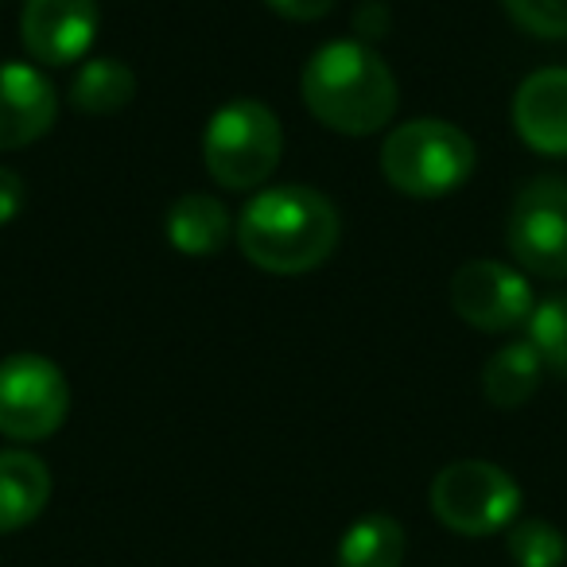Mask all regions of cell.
<instances>
[{
  "instance_id": "cell-6",
  "label": "cell",
  "mask_w": 567,
  "mask_h": 567,
  "mask_svg": "<svg viewBox=\"0 0 567 567\" xmlns=\"http://www.w3.org/2000/svg\"><path fill=\"white\" fill-rule=\"evenodd\" d=\"M71 412V385L43 354H12L0 362V435L40 443L63 427Z\"/></svg>"
},
{
  "instance_id": "cell-8",
  "label": "cell",
  "mask_w": 567,
  "mask_h": 567,
  "mask_svg": "<svg viewBox=\"0 0 567 567\" xmlns=\"http://www.w3.org/2000/svg\"><path fill=\"white\" fill-rule=\"evenodd\" d=\"M451 308L463 323L486 334L513 331L533 311V288L525 272L502 260H471L451 276Z\"/></svg>"
},
{
  "instance_id": "cell-11",
  "label": "cell",
  "mask_w": 567,
  "mask_h": 567,
  "mask_svg": "<svg viewBox=\"0 0 567 567\" xmlns=\"http://www.w3.org/2000/svg\"><path fill=\"white\" fill-rule=\"evenodd\" d=\"M517 136L540 156H567V66H544L513 97Z\"/></svg>"
},
{
  "instance_id": "cell-9",
  "label": "cell",
  "mask_w": 567,
  "mask_h": 567,
  "mask_svg": "<svg viewBox=\"0 0 567 567\" xmlns=\"http://www.w3.org/2000/svg\"><path fill=\"white\" fill-rule=\"evenodd\" d=\"M97 24V0H24L20 40L40 66H66L94 48Z\"/></svg>"
},
{
  "instance_id": "cell-14",
  "label": "cell",
  "mask_w": 567,
  "mask_h": 567,
  "mask_svg": "<svg viewBox=\"0 0 567 567\" xmlns=\"http://www.w3.org/2000/svg\"><path fill=\"white\" fill-rule=\"evenodd\" d=\"M544 381V365L528 342H509L494 350L482 370V393L494 409H520L536 396Z\"/></svg>"
},
{
  "instance_id": "cell-17",
  "label": "cell",
  "mask_w": 567,
  "mask_h": 567,
  "mask_svg": "<svg viewBox=\"0 0 567 567\" xmlns=\"http://www.w3.org/2000/svg\"><path fill=\"white\" fill-rule=\"evenodd\" d=\"M525 342L536 350L544 373L567 378V296H548L528 311Z\"/></svg>"
},
{
  "instance_id": "cell-2",
  "label": "cell",
  "mask_w": 567,
  "mask_h": 567,
  "mask_svg": "<svg viewBox=\"0 0 567 567\" xmlns=\"http://www.w3.org/2000/svg\"><path fill=\"white\" fill-rule=\"evenodd\" d=\"M303 105L319 125L342 136H373L396 113V79L362 40H334L308 59L300 79Z\"/></svg>"
},
{
  "instance_id": "cell-12",
  "label": "cell",
  "mask_w": 567,
  "mask_h": 567,
  "mask_svg": "<svg viewBox=\"0 0 567 567\" xmlns=\"http://www.w3.org/2000/svg\"><path fill=\"white\" fill-rule=\"evenodd\" d=\"M51 497V471L32 451H0V533L32 525Z\"/></svg>"
},
{
  "instance_id": "cell-20",
  "label": "cell",
  "mask_w": 567,
  "mask_h": 567,
  "mask_svg": "<svg viewBox=\"0 0 567 567\" xmlns=\"http://www.w3.org/2000/svg\"><path fill=\"white\" fill-rule=\"evenodd\" d=\"M265 4L276 12V17L296 20V24H308V20H323L339 0H265Z\"/></svg>"
},
{
  "instance_id": "cell-16",
  "label": "cell",
  "mask_w": 567,
  "mask_h": 567,
  "mask_svg": "<svg viewBox=\"0 0 567 567\" xmlns=\"http://www.w3.org/2000/svg\"><path fill=\"white\" fill-rule=\"evenodd\" d=\"M136 94V74L117 59H90L71 82V105L86 117H110L121 113Z\"/></svg>"
},
{
  "instance_id": "cell-19",
  "label": "cell",
  "mask_w": 567,
  "mask_h": 567,
  "mask_svg": "<svg viewBox=\"0 0 567 567\" xmlns=\"http://www.w3.org/2000/svg\"><path fill=\"white\" fill-rule=\"evenodd\" d=\"M513 24L540 40H567V0H502Z\"/></svg>"
},
{
  "instance_id": "cell-18",
  "label": "cell",
  "mask_w": 567,
  "mask_h": 567,
  "mask_svg": "<svg viewBox=\"0 0 567 567\" xmlns=\"http://www.w3.org/2000/svg\"><path fill=\"white\" fill-rule=\"evenodd\" d=\"M509 556L517 567H564L567 536L551 520L525 517L509 528Z\"/></svg>"
},
{
  "instance_id": "cell-7",
  "label": "cell",
  "mask_w": 567,
  "mask_h": 567,
  "mask_svg": "<svg viewBox=\"0 0 567 567\" xmlns=\"http://www.w3.org/2000/svg\"><path fill=\"white\" fill-rule=\"evenodd\" d=\"M505 245L520 272L567 280V179H536L513 198Z\"/></svg>"
},
{
  "instance_id": "cell-1",
  "label": "cell",
  "mask_w": 567,
  "mask_h": 567,
  "mask_svg": "<svg viewBox=\"0 0 567 567\" xmlns=\"http://www.w3.org/2000/svg\"><path fill=\"white\" fill-rule=\"evenodd\" d=\"M342 221L334 203L316 187L284 183L260 190L237 218L241 252L272 276H300L319 268L334 252Z\"/></svg>"
},
{
  "instance_id": "cell-15",
  "label": "cell",
  "mask_w": 567,
  "mask_h": 567,
  "mask_svg": "<svg viewBox=\"0 0 567 567\" xmlns=\"http://www.w3.org/2000/svg\"><path fill=\"white\" fill-rule=\"evenodd\" d=\"M409 536L389 513H365L342 533L334 567H401Z\"/></svg>"
},
{
  "instance_id": "cell-3",
  "label": "cell",
  "mask_w": 567,
  "mask_h": 567,
  "mask_svg": "<svg viewBox=\"0 0 567 567\" xmlns=\"http://www.w3.org/2000/svg\"><path fill=\"white\" fill-rule=\"evenodd\" d=\"M381 175L412 198H443L474 175V141L451 121L416 117L381 144Z\"/></svg>"
},
{
  "instance_id": "cell-13",
  "label": "cell",
  "mask_w": 567,
  "mask_h": 567,
  "mask_svg": "<svg viewBox=\"0 0 567 567\" xmlns=\"http://www.w3.org/2000/svg\"><path fill=\"white\" fill-rule=\"evenodd\" d=\"M164 229L183 257H214L234 234V221L214 195H183L167 210Z\"/></svg>"
},
{
  "instance_id": "cell-21",
  "label": "cell",
  "mask_w": 567,
  "mask_h": 567,
  "mask_svg": "<svg viewBox=\"0 0 567 567\" xmlns=\"http://www.w3.org/2000/svg\"><path fill=\"white\" fill-rule=\"evenodd\" d=\"M28 203V190H24V179H20L12 167H0V226H9Z\"/></svg>"
},
{
  "instance_id": "cell-10",
  "label": "cell",
  "mask_w": 567,
  "mask_h": 567,
  "mask_svg": "<svg viewBox=\"0 0 567 567\" xmlns=\"http://www.w3.org/2000/svg\"><path fill=\"white\" fill-rule=\"evenodd\" d=\"M59 117L55 86L28 63H0V152H17L51 133Z\"/></svg>"
},
{
  "instance_id": "cell-5",
  "label": "cell",
  "mask_w": 567,
  "mask_h": 567,
  "mask_svg": "<svg viewBox=\"0 0 567 567\" xmlns=\"http://www.w3.org/2000/svg\"><path fill=\"white\" fill-rule=\"evenodd\" d=\"M427 502L440 525L458 536H494L520 513V486L486 458H458L432 478Z\"/></svg>"
},
{
  "instance_id": "cell-4",
  "label": "cell",
  "mask_w": 567,
  "mask_h": 567,
  "mask_svg": "<svg viewBox=\"0 0 567 567\" xmlns=\"http://www.w3.org/2000/svg\"><path fill=\"white\" fill-rule=\"evenodd\" d=\"M284 152V128L265 102L237 97L210 117L203 136V159L214 183L226 190H257L276 172Z\"/></svg>"
}]
</instances>
